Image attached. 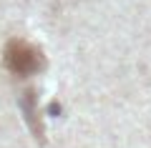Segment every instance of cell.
<instances>
[{"label": "cell", "instance_id": "1", "mask_svg": "<svg viewBox=\"0 0 151 148\" xmlns=\"http://www.w3.org/2000/svg\"><path fill=\"white\" fill-rule=\"evenodd\" d=\"M5 65L18 75H30L40 68V53L23 40H13L5 48Z\"/></svg>", "mask_w": 151, "mask_h": 148}]
</instances>
